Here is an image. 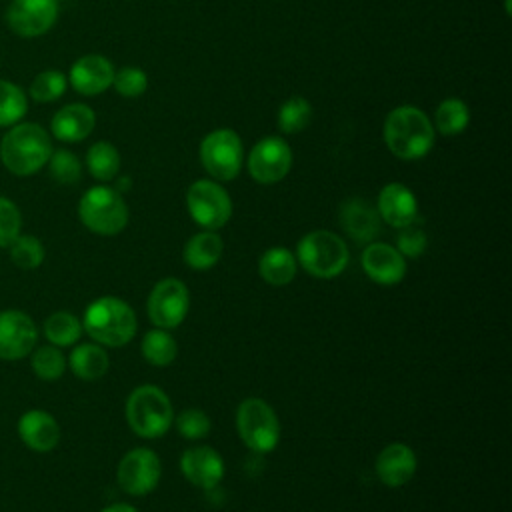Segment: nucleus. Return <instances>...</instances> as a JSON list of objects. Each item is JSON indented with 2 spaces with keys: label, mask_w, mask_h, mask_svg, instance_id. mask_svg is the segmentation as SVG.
I'll return each instance as SVG.
<instances>
[{
  "label": "nucleus",
  "mask_w": 512,
  "mask_h": 512,
  "mask_svg": "<svg viewBox=\"0 0 512 512\" xmlns=\"http://www.w3.org/2000/svg\"><path fill=\"white\" fill-rule=\"evenodd\" d=\"M52 136L36 122H18L0 140V160L14 176H32L52 154Z\"/></svg>",
  "instance_id": "f03ea898"
},
{
  "label": "nucleus",
  "mask_w": 512,
  "mask_h": 512,
  "mask_svg": "<svg viewBox=\"0 0 512 512\" xmlns=\"http://www.w3.org/2000/svg\"><path fill=\"white\" fill-rule=\"evenodd\" d=\"M140 352H142V356L148 364L164 368V366H170L176 360L178 344H176L174 336L168 330L152 328L144 334L142 344H140Z\"/></svg>",
  "instance_id": "c85d7f7f"
},
{
  "label": "nucleus",
  "mask_w": 512,
  "mask_h": 512,
  "mask_svg": "<svg viewBox=\"0 0 512 512\" xmlns=\"http://www.w3.org/2000/svg\"><path fill=\"white\" fill-rule=\"evenodd\" d=\"M46 166H48V172H50L52 180H56L58 184L72 186V184H76L82 178V162H80V158L74 152L66 150V148L52 150Z\"/></svg>",
  "instance_id": "f704fd0d"
},
{
  "label": "nucleus",
  "mask_w": 512,
  "mask_h": 512,
  "mask_svg": "<svg viewBox=\"0 0 512 512\" xmlns=\"http://www.w3.org/2000/svg\"><path fill=\"white\" fill-rule=\"evenodd\" d=\"M118 484L130 496L150 494L162 476V464L154 450L138 446L126 452L118 464Z\"/></svg>",
  "instance_id": "f8f14e48"
},
{
  "label": "nucleus",
  "mask_w": 512,
  "mask_h": 512,
  "mask_svg": "<svg viewBox=\"0 0 512 512\" xmlns=\"http://www.w3.org/2000/svg\"><path fill=\"white\" fill-rule=\"evenodd\" d=\"M348 260L350 250L336 232L312 230L298 240L296 262L314 278H336L346 270Z\"/></svg>",
  "instance_id": "39448f33"
},
{
  "label": "nucleus",
  "mask_w": 512,
  "mask_h": 512,
  "mask_svg": "<svg viewBox=\"0 0 512 512\" xmlns=\"http://www.w3.org/2000/svg\"><path fill=\"white\" fill-rule=\"evenodd\" d=\"M86 168L98 182H112L120 172V152L108 140L94 142L86 152Z\"/></svg>",
  "instance_id": "bb28decb"
},
{
  "label": "nucleus",
  "mask_w": 512,
  "mask_h": 512,
  "mask_svg": "<svg viewBox=\"0 0 512 512\" xmlns=\"http://www.w3.org/2000/svg\"><path fill=\"white\" fill-rule=\"evenodd\" d=\"M82 328L92 342L120 348L134 338L138 320L134 308L126 300L118 296H100L86 306Z\"/></svg>",
  "instance_id": "7ed1b4c3"
},
{
  "label": "nucleus",
  "mask_w": 512,
  "mask_h": 512,
  "mask_svg": "<svg viewBox=\"0 0 512 512\" xmlns=\"http://www.w3.org/2000/svg\"><path fill=\"white\" fill-rule=\"evenodd\" d=\"M186 208L202 230H218L232 216V198L220 182L200 178L186 190Z\"/></svg>",
  "instance_id": "1a4fd4ad"
},
{
  "label": "nucleus",
  "mask_w": 512,
  "mask_h": 512,
  "mask_svg": "<svg viewBox=\"0 0 512 512\" xmlns=\"http://www.w3.org/2000/svg\"><path fill=\"white\" fill-rule=\"evenodd\" d=\"M96 128V114L84 102L62 106L50 120V134L60 142L86 140Z\"/></svg>",
  "instance_id": "412c9836"
},
{
  "label": "nucleus",
  "mask_w": 512,
  "mask_h": 512,
  "mask_svg": "<svg viewBox=\"0 0 512 512\" xmlns=\"http://www.w3.org/2000/svg\"><path fill=\"white\" fill-rule=\"evenodd\" d=\"M100 512H138L132 504H126V502H116V504H110L106 508H102Z\"/></svg>",
  "instance_id": "ea45409f"
},
{
  "label": "nucleus",
  "mask_w": 512,
  "mask_h": 512,
  "mask_svg": "<svg viewBox=\"0 0 512 512\" xmlns=\"http://www.w3.org/2000/svg\"><path fill=\"white\" fill-rule=\"evenodd\" d=\"M174 424H176V430L180 432V436H184L186 440H202L208 436V432L212 428L208 414L200 408H184L174 418Z\"/></svg>",
  "instance_id": "e433bc0d"
},
{
  "label": "nucleus",
  "mask_w": 512,
  "mask_h": 512,
  "mask_svg": "<svg viewBox=\"0 0 512 512\" xmlns=\"http://www.w3.org/2000/svg\"><path fill=\"white\" fill-rule=\"evenodd\" d=\"M80 222L98 236H116L128 224V206L116 188L98 184L88 188L78 202Z\"/></svg>",
  "instance_id": "423d86ee"
},
{
  "label": "nucleus",
  "mask_w": 512,
  "mask_h": 512,
  "mask_svg": "<svg viewBox=\"0 0 512 512\" xmlns=\"http://www.w3.org/2000/svg\"><path fill=\"white\" fill-rule=\"evenodd\" d=\"M296 256L284 246L268 248L258 260V274L266 284L286 286L296 276Z\"/></svg>",
  "instance_id": "393cba45"
},
{
  "label": "nucleus",
  "mask_w": 512,
  "mask_h": 512,
  "mask_svg": "<svg viewBox=\"0 0 512 512\" xmlns=\"http://www.w3.org/2000/svg\"><path fill=\"white\" fill-rule=\"evenodd\" d=\"M114 64L102 54L80 56L68 72V84L82 96H98L112 88Z\"/></svg>",
  "instance_id": "dca6fc26"
},
{
  "label": "nucleus",
  "mask_w": 512,
  "mask_h": 512,
  "mask_svg": "<svg viewBox=\"0 0 512 512\" xmlns=\"http://www.w3.org/2000/svg\"><path fill=\"white\" fill-rule=\"evenodd\" d=\"M224 254V242L216 230H202L188 238L182 250V258L192 270L214 268Z\"/></svg>",
  "instance_id": "5701e85b"
},
{
  "label": "nucleus",
  "mask_w": 512,
  "mask_h": 512,
  "mask_svg": "<svg viewBox=\"0 0 512 512\" xmlns=\"http://www.w3.org/2000/svg\"><path fill=\"white\" fill-rule=\"evenodd\" d=\"M30 366L32 372L46 382H54L60 380L68 368L66 356L62 354V350L54 344H42V346H34V350L30 352Z\"/></svg>",
  "instance_id": "7c9ffc66"
},
{
  "label": "nucleus",
  "mask_w": 512,
  "mask_h": 512,
  "mask_svg": "<svg viewBox=\"0 0 512 512\" xmlns=\"http://www.w3.org/2000/svg\"><path fill=\"white\" fill-rule=\"evenodd\" d=\"M382 138L386 148L400 160L424 158L436 138V130L428 114L412 104L392 108L382 126Z\"/></svg>",
  "instance_id": "f257e3e1"
},
{
  "label": "nucleus",
  "mask_w": 512,
  "mask_h": 512,
  "mask_svg": "<svg viewBox=\"0 0 512 512\" xmlns=\"http://www.w3.org/2000/svg\"><path fill=\"white\" fill-rule=\"evenodd\" d=\"M360 264L364 274L382 286H394L406 276V258L386 242H368L362 250Z\"/></svg>",
  "instance_id": "2eb2a0df"
},
{
  "label": "nucleus",
  "mask_w": 512,
  "mask_h": 512,
  "mask_svg": "<svg viewBox=\"0 0 512 512\" xmlns=\"http://www.w3.org/2000/svg\"><path fill=\"white\" fill-rule=\"evenodd\" d=\"M112 88L122 98H138L148 88V74L138 66H122L114 72Z\"/></svg>",
  "instance_id": "c9c22d12"
},
{
  "label": "nucleus",
  "mask_w": 512,
  "mask_h": 512,
  "mask_svg": "<svg viewBox=\"0 0 512 512\" xmlns=\"http://www.w3.org/2000/svg\"><path fill=\"white\" fill-rule=\"evenodd\" d=\"M66 362H68L72 374L86 382L102 378L110 366L106 348L96 342H80V344L76 342V346L72 348Z\"/></svg>",
  "instance_id": "b1692460"
},
{
  "label": "nucleus",
  "mask_w": 512,
  "mask_h": 512,
  "mask_svg": "<svg viewBox=\"0 0 512 512\" xmlns=\"http://www.w3.org/2000/svg\"><path fill=\"white\" fill-rule=\"evenodd\" d=\"M470 124V108L460 98H444L434 112V130L442 136H458Z\"/></svg>",
  "instance_id": "cd10ccee"
},
{
  "label": "nucleus",
  "mask_w": 512,
  "mask_h": 512,
  "mask_svg": "<svg viewBox=\"0 0 512 512\" xmlns=\"http://www.w3.org/2000/svg\"><path fill=\"white\" fill-rule=\"evenodd\" d=\"M376 210L380 220L388 226L404 228L418 218V198L406 184L390 182L378 192Z\"/></svg>",
  "instance_id": "a211bd4d"
},
{
  "label": "nucleus",
  "mask_w": 512,
  "mask_h": 512,
  "mask_svg": "<svg viewBox=\"0 0 512 512\" xmlns=\"http://www.w3.org/2000/svg\"><path fill=\"white\" fill-rule=\"evenodd\" d=\"M42 332L48 344H54L58 348H68L80 340L84 328H82V320L72 312L56 310L44 320Z\"/></svg>",
  "instance_id": "a878e982"
},
{
  "label": "nucleus",
  "mask_w": 512,
  "mask_h": 512,
  "mask_svg": "<svg viewBox=\"0 0 512 512\" xmlns=\"http://www.w3.org/2000/svg\"><path fill=\"white\" fill-rule=\"evenodd\" d=\"M148 318L156 328H178L190 310L188 286L178 278H162L148 294Z\"/></svg>",
  "instance_id": "9d476101"
},
{
  "label": "nucleus",
  "mask_w": 512,
  "mask_h": 512,
  "mask_svg": "<svg viewBox=\"0 0 512 512\" xmlns=\"http://www.w3.org/2000/svg\"><path fill=\"white\" fill-rule=\"evenodd\" d=\"M380 222L376 206L364 198H348L340 206V226L356 242H372L380 234Z\"/></svg>",
  "instance_id": "4be33fe9"
},
{
  "label": "nucleus",
  "mask_w": 512,
  "mask_h": 512,
  "mask_svg": "<svg viewBox=\"0 0 512 512\" xmlns=\"http://www.w3.org/2000/svg\"><path fill=\"white\" fill-rule=\"evenodd\" d=\"M58 12V0H12L6 8V24L16 36L38 38L56 24Z\"/></svg>",
  "instance_id": "ddd939ff"
},
{
  "label": "nucleus",
  "mask_w": 512,
  "mask_h": 512,
  "mask_svg": "<svg viewBox=\"0 0 512 512\" xmlns=\"http://www.w3.org/2000/svg\"><path fill=\"white\" fill-rule=\"evenodd\" d=\"M38 342V326L30 314L18 308L0 310V360H20Z\"/></svg>",
  "instance_id": "4468645a"
},
{
  "label": "nucleus",
  "mask_w": 512,
  "mask_h": 512,
  "mask_svg": "<svg viewBox=\"0 0 512 512\" xmlns=\"http://www.w3.org/2000/svg\"><path fill=\"white\" fill-rule=\"evenodd\" d=\"M236 430L240 440L256 454L272 452L280 442V420L262 398H246L238 404Z\"/></svg>",
  "instance_id": "0eeeda50"
},
{
  "label": "nucleus",
  "mask_w": 512,
  "mask_h": 512,
  "mask_svg": "<svg viewBox=\"0 0 512 512\" xmlns=\"http://www.w3.org/2000/svg\"><path fill=\"white\" fill-rule=\"evenodd\" d=\"M66 88H68V76L64 72H60V70H42L30 82L28 94L34 102L48 104V102H56L58 98H62Z\"/></svg>",
  "instance_id": "72a5a7b5"
},
{
  "label": "nucleus",
  "mask_w": 512,
  "mask_h": 512,
  "mask_svg": "<svg viewBox=\"0 0 512 512\" xmlns=\"http://www.w3.org/2000/svg\"><path fill=\"white\" fill-rule=\"evenodd\" d=\"M8 254L14 266L24 268V270H34L44 262L46 250L44 244L32 236V234H18L10 244H8Z\"/></svg>",
  "instance_id": "473e14b6"
},
{
  "label": "nucleus",
  "mask_w": 512,
  "mask_h": 512,
  "mask_svg": "<svg viewBox=\"0 0 512 512\" xmlns=\"http://www.w3.org/2000/svg\"><path fill=\"white\" fill-rule=\"evenodd\" d=\"M180 470L184 478L196 488L210 490L224 478V460L210 446H192L180 456Z\"/></svg>",
  "instance_id": "f3484780"
},
{
  "label": "nucleus",
  "mask_w": 512,
  "mask_h": 512,
  "mask_svg": "<svg viewBox=\"0 0 512 512\" xmlns=\"http://www.w3.org/2000/svg\"><path fill=\"white\" fill-rule=\"evenodd\" d=\"M126 422L142 438H160L174 424V408L168 394L154 384L136 386L126 398Z\"/></svg>",
  "instance_id": "20e7f679"
},
{
  "label": "nucleus",
  "mask_w": 512,
  "mask_h": 512,
  "mask_svg": "<svg viewBox=\"0 0 512 512\" xmlns=\"http://www.w3.org/2000/svg\"><path fill=\"white\" fill-rule=\"evenodd\" d=\"M398 236H396V250L404 256V258H418L424 254L426 246H428V238L426 232L422 228H418L414 222L398 228Z\"/></svg>",
  "instance_id": "58836bf2"
},
{
  "label": "nucleus",
  "mask_w": 512,
  "mask_h": 512,
  "mask_svg": "<svg viewBox=\"0 0 512 512\" xmlns=\"http://www.w3.org/2000/svg\"><path fill=\"white\" fill-rule=\"evenodd\" d=\"M22 232L20 208L6 196H0V248L8 244Z\"/></svg>",
  "instance_id": "4c0bfd02"
},
{
  "label": "nucleus",
  "mask_w": 512,
  "mask_h": 512,
  "mask_svg": "<svg viewBox=\"0 0 512 512\" xmlns=\"http://www.w3.org/2000/svg\"><path fill=\"white\" fill-rule=\"evenodd\" d=\"M312 122V104L304 96H290L282 102L278 108L276 124L282 134H300L304 132Z\"/></svg>",
  "instance_id": "c756f323"
},
{
  "label": "nucleus",
  "mask_w": 512,
  "mask_h": 512,
  "mask_svg": "<svg viewBox=\"0 0 512 512\" xmlns=\"http://www.w3.org/2000/svg\"><path fill=\"white\" fill-rule=\"evenodd\" d=\"M18 438L24 446L34 452H50L60 442V424L58 420L40 408L26 410L16 424Z\"/></svg>",
  "instance_id": "aec40b11"
},
{
  "label": "nucleus",
  "mask_w": 512,
  "mask_h": 512,
  "mask_svg": "<svg viewBox=\"0 0 512 512\" xmlns=\"http://www.w3.org/2000/svg\"><path fill=\"white\" fill-rule=\"evenodd\" d=\"M198 156L212 180L230 182L240 174L244 164L242 138L232 128H216L202 138Z\"/></svg>",
  "instance_id": "6e6552de"
},
{
  "label": "nucleus",
  "mask_w": 512,
  "mask_h": 512,
  "mask_svg": "<svg viewBox=\"0 0 512 512\" xmlns=\"http://www.w3.org/2000/svg\"><path fill=\"white\" fill-rule=\"evenodd\" d=\"M292 160V148L282 136H264L252 146L246 166L258 184H276L288 176Z\"/></svg>",
  "instance_id": "9b49d317"
},
{
  "label": "nucleus",
  "mask_w": 512,
  "mask_h": 512,
  "mask_svg": "<svg viewBox=\"0 0 512 512\" xmlns=\"http://www.w3.org/2000/svg\"><path fill=\"white\" fill-rule=\"evenodd\" d=\"M416 468L418 460L414 450L402 442H392L384 446L374 462L378 480L390 488H398L410 482L416 474Z\"/></svg>",
  "instance_id": "6ab92c4d"
},
{
  "label": "nucleus",
  "mask_w": 512,
  "mask_h": 512,
  "mask_svg": "<svg viewBox=\"0 0 512 512\" xmlns=\"http://www.w3.org/2000/svg\"><path fill=\"white\" fill-rule=\"evenodd\" d=\"M26 110L28 96L24 90L10 80H0V126L10 128L22 122Z\"/></svg>",
  "instance_id": "2f4dec72"
}]
</instances>
